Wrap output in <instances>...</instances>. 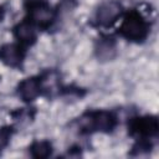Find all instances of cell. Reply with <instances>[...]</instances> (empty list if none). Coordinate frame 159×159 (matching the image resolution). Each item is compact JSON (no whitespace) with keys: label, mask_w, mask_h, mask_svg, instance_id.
<instances>
[{"label":"cell","mask_w":159,"mask_h":159,"mask_svg":"<svg viewBox=\"0 0 159 159\" xmlns=\"http://www.w3.org/2000/svg\"><path fill=\"white\" fill-rule=\"evenodd\" d=\"M117 117L109 111H91L81 116L78 128L82 133H111L117 127Z\"/></svg>","instance_id":"obj_1"},{"label":"cell","mask_w":159,"mask_h":159,"mask_svg":"<svg viewBox=\"0 0 159 159\" xmlns=\"http://www.w3.org/2000/svg\"><path fill=\"white\" fill-rule=\"evenodd\" d=\"M119 34L125 40L139 43L147 40L149 35V24L139 11L132 10L124 15L119 25Z\"/></svg>","instance_id":"obj_2"},{"label":"cell","mask_w":159,"mask_h":159,"mask_svg":"<svg viewBox=\"0 0 159 159\" xmlns=\"http://www.w3.org/2000/svg\"><path fill=\"white\" fill-rule=\"evenodd\" d=\"M25 9L27 12V20H30L36 27H50L57 16V11L46 0H26Z\"/></svg>","instance_id":"obj_3"},{"label":"cell","mask_w":159,"mask_h":159,"mask_svg":"<svg viewBox=\"0 0 159 159\" xmlns=\"http://www.w3.org/2000/svg\"><path fill=\"white\" fill-rule=\"evenodd\" d=\"M159 129L158 118L155 116H142L133 118L129 124V130L138 140H150L157 137Z\"/></svg>","instance_id":"obj_4"},{"label":"cell","mask_w":159,"mask_h":159,"mask_svg":"<svg viewBox=\"0 0 159 159\" xmlns=\"http://www.w3.org/2000/svg\"><path fill=\"white\" fill-rule=\"evenodd\" d=\"M123 15V5L117 0H106L97 7L94 12L96 24L102 27L113 25Z\"/></svg>","instance_id":"obj_5"},{"label":"cell","mask_w":159,"mask_h":159,"mask_svg":"<svg viewBox=\"0 0 159 159\" xmlns=\"http://www.w3.org/2000/svg\"><path fill=\"white\" fill-rule=\"evenodd\" d=\"M25 60V50L19 42H6L0 46V61L11 68H21Z\"/></svg>","instance_id":"obj_6"},{"label":"cell","mask_w":159,"mask_h":159,"mask_svg":"<svg viewBox=\"0 0 159 159\" xmlns=\"http://www.w3.org/2000/svg\"><path fill=\"white\" fill-rule=\"evenodd\" d=\"M17 96L24 101V102H32L35 101L39 96H41V86L39 77H29L22 80L16 88Z\"/></svg>","instance_id":"obj_7"},{"label":"cell","mask_w":159,"mask_h":159,"mask_svg":"<svg viewBox=\"0 0 159 159\" xmlns=\"http://www.w3.org/2000/svg\"><path fill=\"white\" fill-rule=\"evenodd\" d=\"M14 36L17 40V42L22 46L32 45L37 39L36 26L27 19L22 20L21 22L16 24L14 27Z\"/></svg>","instance_id":"obj_8"},{"label":"cell","mask_w":159,"mask_h":159,"mask_svg":"<svg viewBox=\"0 0 159 159\" xmlns=\"http://www.w3.org/2000/svg\"><path fill=\"white\" fill-rule=\"evenodd\" d=\"M40 86H41V93L46 96H56L61 92V81H60V75L53 71L48 70L43 72L40 77Z\"/></svg>","instance_id":"obj_9"},{"label":"cell","mask_w":159,"mask_h":159,"mask_svg":"<svg viewBox=\"0 0 159 159\" xmlns=\"http://www.w3.org/2000/svg\"><path fill=\"white\" fill-rule=\"evenodd\" d=\"M52 144L48 140H35L29 147V153L36 159H45L52 154Z\"/></svg>","instance_id":"obj_10"},{"label":"cell","mask_w":159,"mask_h":159,"mask_svg":"<svg viewBox=\"0 0 159 159\" xmlns=\"http://www.w3.org/2000/svg\"><path fill=\"white\" fill-rule=\"evenodd\" d=\"M97 56L102 60H111L116 53V42L111 37H103L99 40L96 47Z\"/></svg>","instance_id":"obj_11"},{"label":"cell","mask_w":159,"mask_h":159,"mask_svg":"<svg viewBox=\"0 0 159 159\" xmlns=\"http://www.w3.org/2000/svg\"><path fill=\"white\" fill-rule=\"evenodd\" d=\"M12 134H14V129L11 127H7V125H1L0 127V154L10 144Z\"/></svg>","instance_id":"obj_12"}]
</instances>
